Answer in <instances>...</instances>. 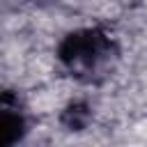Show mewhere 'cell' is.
Instances as JSON below:
<instances>
[{"label":"cell","instance_id":"cell-1","mask_svg":"<svg viewBox=\"0 0 147 147\" xmlns=\"http://www.w3.org/2000/svg\"><path fill=\"white\" fill-rule=\"evenodd\" d=\"M21 133V115L16 108L0 103V142H11Z\"/></svg>","mask_w":147,"mask_h":147}]
</instances>
